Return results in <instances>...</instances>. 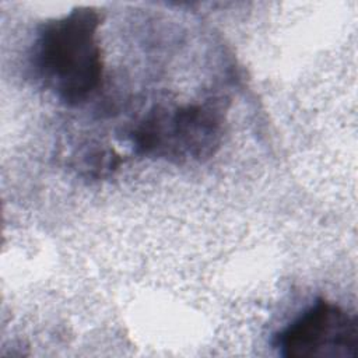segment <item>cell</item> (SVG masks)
Segmentation results:
<instances>
[{
	"label": "cell",
	"mask_w": 358,
	"mask_h": 358,
	"mask_svg": "<svg viewBox=\"0 0 358 358\" xmlns=\"http://www.w3.org/2000/svg\"><path fill=\"white\" fill-rule=\"evenodd\" d=\"M99 25L101 17L94 7H76L43 22L36 32L34 69L43 85L67 105L87 101L101 85Z\"/></svg>",
	"instance_id": "cell-1"
},
{
	"label": "cell",
	"mask_w": 358,
	"mask_h": 358,
	"mask_svg": "<svg viewBox=\"0 0 358 358\" xmlns=\"http://www.w3.org/2000/svg\"><path fill=\"white\" fill-rule=\"evenodd\" d=\"M224 117L213 102L154 106L131 130L141 155L182 164L214 155L222 137Z\"/></svg>",
	"instance_id": "cell-2"
},
{
	"label": "cell",
	"mask_w": 358,
	"mask_h": 358,
	"mask_svg": "<svg viewBox=\"0 0 358 358\" xmlns=\"http://www.w3.org/2000/svg\"><path fill=\"white\" fill-rule=\"evenodd\" d=\"M277 347L288 358H355L357 316L334 302L317 299L277 336Z\"/></svg>",
	"instance_id": "cell-3"
}]
</instances>
